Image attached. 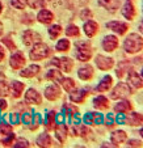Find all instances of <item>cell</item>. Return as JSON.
<instances>
[{
	"label": "cell",
	"mask_w": 143,
	"mask_h": 148,
	"mask_svg": "<svg viewBox=\"0 0 143 148\" xmlns=\"http://www.w3.org/2000/svg\"><path fill=\"white\" fill-rule=\"evenodd\" d=\"M102 115L100 114V113H93V125H100V123H102Z\"/></svg>",
	"instance_id": "41"
},
{
	"label": "cell",
	"mask_w": 143,
	"mask_h": 148,
	"mask_svg": "<svg viewBox=\"0 0 143 148\" xmlns=\"http://www.w3.org/2000/svg\"><path fill=\"white\" fill-rule=\"evenodd\" d=\"M11 4L17 9H24L26 7V0H11Z\"/></svg>",
	"instance_id": "38"
},
{
	"label": "cell",
	"mask_w": 143,
	"mask_h": 148,
	"mask_svg": "<svg viewBox=\"0 0 143 148\" xmlns=\"http://www.w3.org/2000/svg\"><path fill=\"white\" fill-rule=\"evenodd\" d=\"M102 47H104V50L108 51V53L114 51L118 47V39H117V37L107 36L104 39H102Z\"/></svg>",
	"instance_id": "7"
},
{
	"label": "cell",
	"mask_w": 143,
	"mask_h": 148,
	"mask_svg": "<svg viewBox=\"0 0 143 148\" xmlns=\"http://www.w3.org/2000/svg\"><path fill=\"white\" fill-rule=\"evenodd\" d=\"M76 58L81 62H88L92 58V47L89 46V43L85 41L76 42Z\"/></svg>",
	"instance_id": "2"
},
{
	"label": "cell",
	"mask_w": 143,
	"mask_h": 148,
	"mask_svg": "<svg viewBox=\"0 0 143 148\" xmlns=\"http://www.w3.org/2000/svg\"><path fill=\"white\" fill-rule=\"evenodd\" d=\"M142 46H143L142 37L135 33L127 36V38L125 39V42H124V49H125V51L129 54L139 53V51L142 50Z\"/></svg>",
	"instance_id": "1"
},
{
	"label": "cell",
	"mask_w": 143,
	"mask_h": 148,
	"mask_svg": "<svg viewBox=\"0 0 143 148\" xmlns=\"http://www.w3.org/2000/svg\"><path fill=\"white\" fill-rule=\"evenodd\" d=\"M60 84H62V87L65 88V90H67V92H71V90H74V88L76 87V84H75V81L72 80V79H65V77H62L60 79Z\"/></svg>",
	"instance_id": "29"
},
{
	"label": "cell",
	"mask_w": 143,
	"mask_h": 148,
	"mask_svg": "<svg viewBox=\"0 0 143 148\" xmlns=\"http://www.w3.org/2000/svg\"><path fill=\"white\" fill-rule=\"evenodd\" d=\"M12 132V126L6 122H0V135L1 136H8Z\"/></svg>",
	"instance_id": "32"
},
{
	"label": "cell",
	"mask_w": 143,
	"mask_h": 148,
	"mask_svg": "<svg viewBox=\"0 0 143 148\" xmlns=\"http://www.w3.org/2000/svg\"><path fill=\"white\" fill-rule=\"evenodd\" d=\"M9 64L13 70H20V68H23L24 64H25V58L21 53H16L11 56L9 59Z\"/></svg>",
	"instance_id": "9"
},
{
	"label": "cell",
	"mask_w": 143,
	"mask_h": 148,
	"mask_svg": "<svg viewBox=\"0 0 143 148\" xmlns=\"http://www.w3.org/2000/svg\"><path fill=\"white\" fill-rule=\"evenodd\" d=\"M49 55H50V49H49L45 43H41V42L34 43L33 50L29 54L32 60H42V59L47 58Z\"/></svg>",
	"instance_id": "3"
},
{
	"label": "cell",
	"mask_w": 143,
	"mask_h": 148,
	"mask_svg": "<svg viewBox=\"0 0 143 148\" xmlns=\"http://www.w3.org/2000/svg\"><path fill=\"white\" fill-rule=\"evenodd\" d=\"M13 139H14V134H13V132H11V134L8 135V138H7V139H3V144L4 145H12Z\"/></svg>",
	"instance_id": "46"
},
{
	"label": "cell",
	"mask_w": 143,
	"mask_h": 148,
	"mask_svg": "<svg viewBox=\"0 0 143 148\" xmlns=\"http://www.w3.org/2000/svg\"><path fill=\"white\" fill-rule=\"evenodd\" d=\"M24 90V84L20 81H12V92H13V97H20L23 95Z\"/></svg>",
	"instance_id": "28"
},
{
	"label": "cell",
	"mask_w": 143,
	"mask_h": 148,
	"mask_svg": "<svg viewBox=\"0 0 143 148\" xmlns=\"http://www.w3.org/2000/svg\"><path fill=\"white\" fill-rule=\"evenodd\" d=\"M38 72H39V67H38V66L32 64V66H29L28 68H25V70L21 71V72H20V75L23 76V77H33V76H36Z\"/></svg>",
	"instance_id": "24"
},
{
	"label": "cell",
	"mask_w": 143,
	"mask_h": 148,
	"mask_svg": "<svg viewBox=\"0 0 143 148\" xmlns=\"http://www.w3.org/2000/svg\"><path fill=\"white\" fill-rule=\"evenodd\" d=\"M87 95H88V92L85 89H79V90H75V92L71 90L70 100L72 101V102H83L84 98L87 97Z\"/></svg>",
	"instance_id": "19"
},
{
	"label": "cell",
	"mask_w": 143,
	"mask_h": 148,
	"mask_svg": "<svg viewBox=\"0 0 143 148\" xmlns=\"http://www.w3.org/2000/svg\"><path fill=\"white\" fill-rule=\"evenodd\" d=\"M72 132H74V135H76V136H85V135L89 134L91 131L88 130V127H85V126L78 125L72 129Z\"/></svg>",
	"instance_id": "30"
},
{
	"label": "cell",
	"mask_w": 143,
	"mask_h": 148,
	"mask_svg": "<svg viewBox=\"0 0 143 148\" xmlns=\"http://www.w3.org/2000/svg\"><path fill=\"white\" fill-rule=\"evenodd\" d=\"M59 96H60V89H59V87L56 85V84H51V85L46 87V89H45V97L47 98V100L54 101V100H56Z\"/></svg>",
	"instance_id": "11"
},
{
	"label": "cell",
	"mask_w": 143,
	"mask_h": 148,
	"mask_svg": "<svg viewBox=\"0 0 143 148\" xmlns=\"http://www.w3.org/2000/svg\"><path fill=\"white\" fill-rule=\"evenodd\" d=\"M63 121H65V113L63 114H55V123H63Z\"/></svg>",
	"instance_id": "50"
},
{
	"label": "cell",
	"mask_w": 143,
	"mask_h": 148,
	"mask_svg": "<svg viewBox=\"0 0 143 148\" xmlns=\"http://www.w3.org/2000/svg\"><path fill=\"white\" fill-rule=\"evenodd\" d=\"M110 139H112L113 144L118 145V144H121V143L126 142L127 140V134L125 131H122V130H120V131H114L112 134V136H110Z\"/></svg>",
	"instance_id": "16"
},
{
	"label": "cell",
	"mask_w": 143,
	"mask_h": 148,
	"mask_svg": "<svg viewBox=\"0 0 143 148\" xmlns=\"http://www.w3.org/2000/svg\"><path fill=\"white\" fill-rule=\"evenodd\" d=\"M98 30V25L95 23V21H87L84 24V33L87 34L88 37H93Z\"/></svg>",
	"instance_id": "22"
},
{
	"label": "cell",
	"mask_w": 143,
	"mask_h": 148,
	"mask_svg": "<svg viewBox=\"0 0 143 148\" xmlns=\"http://www.w3.org/2000/svg\"><path fill=\"white\" fill-rule=\"evenodd\" d=\"M6 109H7V101L0 100V110L3 112V110H6Z\"/></svg>",
	"instance_id": "53"
},
{
	"label": "cell",
	"mask_w": 143,
	"mask_h": 148,
	"mask_svg": "<svg viewBox=\"0 0 143 148\" xmlns=\"http://www.w3.org/2000/svg\"><path fill=\"white\" fill-rule=\"evenodd\" d=\"M130 93L131 92H130L129 85L125 83H120V84H117V87L113 89L112 98H126Z\"/></svg>",
	"instance_id": "4"
},
{
	"label": "cell",
	"mask_w": 143,
	"mask_h": 148,
	"mask_svg": "<svg viewBox=\"0 0 143 148\" xmlns=\"http://www.w3.org/2000/svg\"><path fill=\"white\" fill-rule=\"evenodd\" d=\"M84 123L87 125H93V113H87L84 115Z\"/></svg>",
	"instance_id": "44"
},
{
	"label": "cell",
	"mask_w": 143,
	"mask_h": 148,
	"mask_svg": "<svg viewBox=\"0 0 143 148\" xmlns=\"http://www.w3.org/2000/svg\"><path fill=\"white\" fill-rule=\"evenodd\" d=\"M21 119H23V122L25 123V125H29V123L32 122V119H33V115H32L30 113H25V114L23 115V118H21Z\"/></svg>",
	"instance_id": "45"
},
{
	"label": "cell",
	"mask_w": 143,
	"mask_h": 148,
	"mask_svg": "<svg viewBox=\"0 0 143 148\" xmlns=\"http://www.w3.org/2000/svg\"><path fill=\"white\" fill-rule=\"evenodd\" d=\"M14 147L16 148H19V147H29V143H28V140L26 139H23V138H21V139H17Z\"/></svg>",
	"instance_id": "42"
},
{
	"label": "cell",
	"mask_w": 143,
	"mask_h": 148,
	"mask_svg": "<svg viewBox=\"0 0 143 148\" xmlns=\"http://www.w3.org/2000/svg\"><path fill=\"white\" fill-rule=\"evenodd\" d=\"M25 100H26V102H29V103L39 105L41 101H42V97H41V95H39L36 89H29L25 95Z\"/></svg>",
	"instance_id": "13"
},
{
	"label": "cell",
	"mask_w": 143,
	"mask_h": 148,
	"mask_svg": "<svg viewBox=\"0 0 143 148\" xmlns=\"http://www.w3.org/2000/svg\"><path fill=\"white\" fill-rule=\"evenodd\" d=\"M127 79H129V83L131 84L134 88H137V89H140V88H142V77L138 75V72L130 71Z\"/></svg>",
	"instance_id": "18"
},
{
	"label": "cell",
	"mask_w": 143,
	"mask_h": 148,
	"mask_svg": "<svg viewBox=\"0 0 143 148\" xmlns=\"http://www.w3.org/2000/svg\"><path fill=\"white\" fill-rule=\"evenodd\" d=\"M120 1L121 0H98L100 5H102L109 11H116L120 7Z\"/></svg>",
	"instance_id": "25"
},
{
	"label": "cell",
	"mask_w": 143,
	"mask_h": 148,
	"mask_svg": "<svg viewBox=\"0 0 143 148\" xmlns=\"http://www.w3.org/2000/svg\"><path fill=\"white\" fill-rule=\"evenodd\" d=\"M55 126V112H49L46 115V127L49 130H54Z\"/></svg>",
	"instance_id": "31"
},
{
	"label": "cell",
	"mask_w": 143,
	"mask_h": 148,
	"mask_svg": "<svg viewBox=\"0 0 143 148\" xmlns=\"http://www.w3.org/2000/svg\"><path fill=\"white\" fill-rule=\"evenodd\" d=\"M1 11H3V5H1V3H0V13H1Z\"/></svg>",
	"instance_id": "56"
},
{
	"label": "cell",
	"mask_w": 143,
	"mask_h": 148,
	"mask_svg": "<svg viewBox=\"0 0 143 148\" xmlns=\"http://www.w3.org/2000/svg\"><path fill=\"white\" fill-rule=\"evenodd\" d=\"M9 92H11L9 85L6 83V81L0 80V97H6V96H8Z\"/></svg>",
	"instance_id": "36"
},
{
	"label": "cell",
	"mask_w": 143,
	"mask_h": 148,
	"mask_svg": "<svg viewBox=\"0 0 143 148\" xmlns=\"http://www.w3.org/2000/svg\"><path fill=\"white\" fill-rule=\"evenodd\" d=\"M41 41V37H39L38 33H36V32L33 30H25L23 34V42L24 45L26 46H32L34 45V43H37V42Z\"/></svg>",
	"instance_id": "6"
},
{
	"label": "cell",
	"mask_w": 143,
	"mask_h": 148,
	"mask_svg": "<svg viewBox=\"0 0 143 148\" xmlns=\"http://www.w3.org/2000/svg\"><path fill=\"white\" fill-rule=\"evenodd\" d=\"M60 33H62V28H60L59 25H53V26L49 28V34H50V37L53 39L58 38V37L60 36Z\"/></svg>",
	"instance_id": "34"
},
{
	"label": "cell",
	"mask_w": 143,
	"mask_h": 148,
	"mask_svg": "<svg viewBox=\"0 0 143 148\" xmlns=\"http://www.w3.org/2000/svg\"><path fill=\"white\" fill-rule=\"evenodd\" d=\"M51 63L55 64L56 67H59L60 70H63L65 72H71V70L74 67V60L70 58H60V59L54 58Z\"/></svg>",
	"instance_id": "5"
},
{
	"label": "cell",
	"mask_w": 143,
	"mask_h": 148,
	"mask_svg": "<svg viewBox=\"0 0 143 148\" xmlns=\"http://www.w3.org/2000/svg\"><path fill=\"white\" fill-rule=\"evenodd\" d=\"M114 123H116V122H114V117H113V114H108L107 118H105V125L113 126Z\"/></svg>",
	"instance_id": "47"
},
{
	"label": "cell",
	"mask_w": 143,
	"mask_h": 148,
	"mask_svg": "<svg viewBox=\"0 0 143 148\" xmlns=\"http://www.w3.org/2000/svg\"><path fill=\"white\" fill-rule=\"evenodd\" d=\"M33 117H34V122L32 121L30 123H34V125H32V126H30V129H32V130H36L37 127L39 126V123H41V117H39L38 113H36V114H34Z\"/></svg>",
	"instance_id": "39"
},
{
	"label": "cell",
	"mask_w": 143,
	"mask_h": 148,
	"mask_svg": "<svg viewBox=\"0 0 143 148\" xmlns=\"http://www.w3.org/2000/svg\"><path fill=\"white\" fill-rule=\"evenodd\" d=\"M1 33H3V25H1V23H0V36H1Z\"/></svg>",
	"instance_id": "55"
},
{
	"label": "cell",
	"mask_w": 143,
	"mask_h": 148,
	"mask_svg": "<svg viewBox=\"0 0 143 148\" xmlns=\"http://www.w3.org/2000/svg\"><path fill=\"white\" fill-rule=\"evenodd\" d=\"M142 114L140 113H129L125 115V123L130 126H140L142 125Z\"/></svg>",
	"instance_id": "12"
},
{
	"label": "cell",
	"mask_w": 143,
	"mask_h": 148,
	"mask_svg": "<svg viewBox=\"0 0 143 148\" xmlns=\"http://www.w3.org/2000/svg\"><path fill=\"white\" fill-rule=\"evenodd\" d=\"M93 68L91 67V66H85V67H81L80 70L78 71V75H79V77L81 79V80H85V81H88V80H91V79L93 77Z\"/></svg>",
	"instance_id": "17"
},
{
	"label": "cell",
	"mask_w": 143,
	"mask_h": 148,
	"mask_svg": "<svg viewBox=\"0 0 143 148\" xmlns=\"http://www.w3.org/2000/svg\"><path fill=\"white\" fill-rule=\"evenodd\" d=\"M51 138L49 134H41L38 136V139H37V144L39 145V147H50L51 145Z\"/></svg>",
	"instance_id": "27"
},
{
	"label": "cell",
	"mask_w": 143,
	"mask_h": 148,
	"mask_svg": "<svg viewBox=\"0 0 143 148\" xmlns=\"http://www.w3.org/2000/svg\"><path fill=\"white\" fill-rule=\"evenodd\" d=\"M129 147H140L142 145V142H137V140H131V142H129Z\"/></svg>",
	"instance_id": "52"
},
{
	"label": "cell",
	"mask_w": 143,
	"mask_h": 148,
	"mask_svg": "<svg viewBox=\"0 0 143 148\" xmlns=\"http://www.w3.org/2000/svg\"><path fill=\"white\" fill-rule=\"evenodd\" d=\"M3 42L6 43L7 46H8L11 50H16V46H14V43H13V41H11V38L9 37H6V38L3 39Z\"/></svg>",
	"instance_id": "43"
},
{
	"label": "cell",
	"mask_w": 143,
	"mask_h": 148,
	"mask_svg": "<svg viewBox=\"0 0 143 148\" xmlns=\"http://www.w3.org/2000/svg\"><path fill=\"white\" fill-rule=\"evenodd\" d=\"M56 51H68L70 50V42L68 39H60V41L56 43Z\"/></svg>",
	"instance_id": "33"
},
{
	"label": "cell",
	"mask_w": 143,
	"mask_h": 148,
	"mask_svg": "<svg viewBox=\"0 0 143 148\" xmlns=\"http://www.w3.org/2000/svg\"><path fill=\"white\" fill-rule=\"evenodd\" d=\"M112 83H113V80L110 76L102 77V80H101L100 84L97 85V92H107V90L112 87Z\"/></svg>",
	"instance_id": "23"
},
{
	"label": "cell",
	"mask_w": 143,
	"mask_h": 148,
	"mask_svg": "<svg viewBox=\"0 0 143 148\" xmlns=\"http://www.w3.org/2000/svg\"><path fill=\"white\" fill-rule=\"evenodd\" d=\"M96 66H97L101 71H108L113 67V59L107 58V56H104V55H97L96 56Z\"/></svg>",
	"instance_id": "8"
},
{
	"label": "cell",
	"mask_w": 143,
	"mask_h": 148,
	"mask_svg": "<svg viewBox=\"0 0 143 148\" xmlns=\"http://www.w3.org/2000/svg\"><path fill=\"white\" fill-rule=\"evenodd\" d=\"M11 122L13 123V125H17V123H20L19 122V115H17L16 113H12V114H11Z\"/></svg>",
	"instance_id": "49"
},
{
	"label": "cell",
	"mask_w": 143,
	"mask_h": 148,
	"mask_svg": "<svg viewBox=\"0 0 143 148\" xmlns=\"http://www.w3.org/2000/svg\"><path fill=\"white\" fill-rule=\"evenodd\" d=\"M66 34L68 37H76L79 36V28L76 25H68L66 29Z\"/></svg>",
	"instance_id": "37"
},
{
	"label": "cell",
	"mask_w": 143,
	"mask_h": 148,
	"mask_svg": "<svg viewBox=\"0 0 143 148\" xmlns=\"http://www.w3.org/2000/svg\"><path fill=\"white\" fill-rule=\"evenodd\" d=\"M93 106H95L96 109L105 110L109 108V101H108V98L104 97V96H98V97H96L95 100H93Z\"/></svg>",
	"instance_id": "20"
},
{
	"label": "cell",
	"mask_w": 143,
	"mask_h": 148,
	"mask_svg": "<svg viewBox=\"0 0 143 148\" xmlns=\"http://www.w3.org/2000/svg\"><path fill=\"white\" fill-rule=\"evenodd\" d=\"M37 18H38V21L41 24H50V23H53L54 14L50 11H47V9H42V11H39Z\"/></svg>",
	"instance_id": "15"
},
{
	"label": "cell",
	"mask_w": 143,
	"mask_h": 148,
	"mask_svg": "<svg viewBox=\"0 0 143 148\" xmlns=\"http://www.w3.org/2000/svg\"><path fill=\"white\" fill-rule=\"evenodd\" d=\"M114 110L117 113H127L131 110V103H130L129 101H121V102H118L117 105H116Z\"/></svg>",
	"instance_id": "26"
},
{
	"label": "cell",
	"mask_w": 143,
	"mask_h": 148,
	"mask_svg": "<svg viewBox=\"0 0 143 148\" xmlns=\"http://www.w3.org/2000/svg\"><path fill=\"white\" fill-rule=\"evenodd\" d=\"M91 16H92V13H91L88 9H85V11H83L81 12V14H80V17L83 20H85V17H88V18H91Z\"/></svg>",
	"instance_id": "51"
},
{
	"label": "cell",
	"mask_w": 143,
	"mask_h": 148,
	"mask_svg": "<svg viewBox=\"0 0 143 148\" xmlns=\"http://www.w3.org/2000/svg\"><path fill=\"white\" fill-rule=\"evenodd\" d=\"M4 56H6V51H4V49H3V46L0 45V62L4 59Z\"/></svg>",
	"instance_id": "54"
},
{
	"label": "cell",
	"mask_w": 143,
	"mask_h": 148,
	"mask_svg": "<svg viewBox=\"0 0 143 148\" xmlns=\"http://www.w3.org/2000/svg\"><path fill=\"white\" fill-rule=\"evenodd\" d=\"M107 28L116 32L117 34H125L129 29V26H127V24L121 23V21H110V23L107 24Z\"/></svg>",
	"instance_id": "10"
},
{
	"label": "cell",
	"mask_w": 143,
	"mask_h": 148,
	"mask_svg": "<svg viewBox=\"0 0 143 148\" xmlns=\"http://www.w3.org/2000/svg\"><path fill=\"white\" fill-rule=\"evenodd\" d=\"M116 121H117V123H125V113H118Z\"/></svg>",
	"instance_id": "48"
},
{
	"label": "cell",
	"mask_w": 143,
	"mask_h": 148,
	"mask_svg": "<svg viewBox=\"0 0 143 148\" xmlns=\"http://www.w3.org/2000/svg\"><path fill=\"white\" fill-rule=\"evenodd\" d=\"M65 109H66V114L70 117V115H74L75 113H78V109H76L75 106H72V105H65Z\"/></svg>",
	"instance_id": "40"
},
{
	"label": "cell",
	"mask_w": 143,
	"mask_h": 148,
	"mask_svg": "<svg viewBox=\"0 0 143 148\" xmlns=\"http://www.w3.org/2000/svg\"><path fill=\"white\" fill-rule=\"evenodd\" d=\"M122 14H124V17H126L127 20H133L135 17L137 11H135V7L133 5L131 1H126V3H125L124 8H122Z\"/></svg>",
	"instance_id": "14"
},
{
	"label": "cell",
	"mask_w": 143,
	"mask_h": 148,
	"mask_svg": "<svg viewBox=\"0 0 143 148\" xmlns=\"http://www.w3.org/2000/svg\"><path fill=\"white\" fill-rule=\"evenodd\" d=\"M62 77H63V76H62V73H60V71H56V70H51V71H49V72L46 73V79L53 80V81L60 80Z\"/></svg>",
	"instance_id": "35"
},
{
	"label": "cell",
	"mask_w": 143,
	"mask_h": 148,
	"mask_svg": "<svg viewBox=\"0 0 143 148\" xmlns=\"http://www.w3.org/2000/svg\"><path fill=\"white\" fill-rule=\"evenodd\" d=\"M55 136L58 138V140L60 143H63L67 136V127L63 123H58V126L55 127Z\"/></svg>",
	"instance_id": "21"
}]
</instances>
